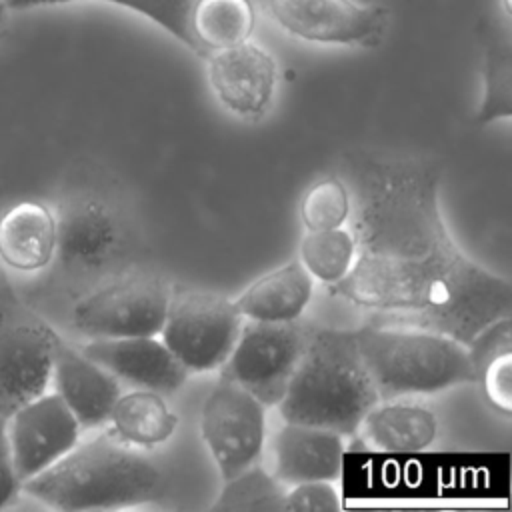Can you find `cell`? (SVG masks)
Masks as SVG:
<instances>
[{
    "label": "cell",
    "instance_id": "1",
    "mask_svg": "<svg viewBox=\"0 0 512 512\" xmlns=\"http://www.w3.org/2000/svg\"><path fill=\"white\" fill-rule=\"evenodd\" d=\"M342 164L356 258L342 280L328 284L332 296L462 344L510 316V282L466 256L450 236L434 162L350 150Z\"/></svg>",
    "mask_w": 512,
    "mask_h": 512
},
{
    "label": "cell",
    "instance_id": "2",
    "mask_svg": "<svg viewBox=\"0 0 512 512\" xmlns=\"http://www.w3.org/2000/svg\"><path fill=\"white\" fill-rule=\"evenodd\" d=\"M162 474L112 430L76 442L62 458L22 482L20 490L62 510H116L154 500Z\"/></svg>",
    "mask_w": 512,
    "mask_h": 512
},
{
    "label": "cell",
    "instance_id": "3",
    "mask_svg": "<svg viewBox=\"0 0 512 512\" xmlns=\"http://www.w3.org/2000/svg\"><path fill=\"white\" fill-rule=\"evenodd\" d=\"M376 402L380 398L358 350L356 332L322 328L310 332L278 410L284 422L352 436Z\"/></svg>",
    "mask_w": 512,
    "mask_h": 512
},
{
    "label": "cell",
    "instance_id": "4",
    "mask_svg": "<svg viewBox=\"0 0 512 512\" xmlns=\"http://www.w3.org/2000/svg\"><path fill=\"white\" fill-rule=\"evenodd\" d=\"M354 332L380 400L476 382L466 344L448 334L398 324H366Z\"/></svg>",
    "mask_w": 512,
    "mask_h": 512
},
{
    "label": "cell",
    "instance_id": "5",
    "mask_svg": "<svg viewBox=\"0 0 512 512\" xmlns=\"http://www.w3.org/2000/svg\"><path fill=\"white\" fill-rule=\"evenodd\" d=\"M244 318L232 300L210 290L170 294L160 340L188 374L218 370L230 356Z\"/></svg>",
    "mask_w": 512,
    "mask_h": 512
},
{
    "label": "cell",
    "instance_id": "6",
    "mask_svg": "<svg viewBox=\"0 0 512 512\" xmlns=\"http://www.w3.org/2000/svg\"><path fill=\"white\" fill-rule=\"evenodd\" d=\"M60 336L28 310L10 286H0V410L10 416L20 404L48 390Z\"/></svg>",
    "mask_w": 512,
    "mask_h": 512
},
{
    "label": "cell",
    "instance_id": "7",
    "mask_svg": "<svg viewBox=\"0 0 512 512\" xmlns=\"http://www.w3.org/2000/svg\"><path fill=\"white\" fill-rule=\"evenodd\" d=\"M310 330L292 322L242 324L240 336L220 366V376L254 394L266 408L278 406L306 348Z\"/></svg>",
    "mask_w": 512,
    "mask_h": 512
},
{
    "label": "cell",
    "instance_id": "8",
    "mask_svg": "<svg viewBox=\"0 0 512 512\" xmlns=\"http://www.w3.org/2000/svg\"><path fill=\"white\" fill-rule=\"evenodd\" d=\"M172 290L154 276H130L84 296L72 326L90 338L158 336Z\"/></svg>",
    "mask_w": 512,
    "mask_h": 512
},
{
    "label": "cell",
    "instance_id": "9",
    "mask_svg": "<svg viewBox=\"0 0 512 512\" xmlns=\"http://www.w3.org/2000/svg\"><path fill=\"white\" fill-rule=\"evenodd\" d=\"M266 406L246 388L218 378L200 412L202 438L222 480L232 478L260 458Z\"/></svg>",
    "mask_w": 512,
    "mask_h": 512
},
{
    "label": "cell",
    "instance_id": "10",
    "mask_svg": "<svg viewBox=\"0 0 512 512\" xmlns=\"http://www.w3.org/2000/svg\"><path fill=\"white\" fill-rule=\"evenodd\" d=\"M266 6L284 32L316 44L376 46L390 22L388 8L356 0H266Z\"/></svg>",
    "mask_w": 512,
    "mask_h": 512
},
{
    "label": "cell",
    "instance_id": "11",
    "mask_svg": "<svg viewBox=\"0 0 512 512\" xmlns=\"http://www.w3.org/2000/svg\"><path fill=\"white\" fill-rule=\"evenodd\" d=\"M80 430L56 392L46 390L14 408L8 416V444L20 486L62 458L80 440Z\"/></svg>",
    "mask_w": 512,
    "mask_h": 512
},
{
    "label": "cell",
    "instance_id": "12",
    "mask_svg": "<svg viewBox=\"0 0 512 512\" xmlns=\"http://www.w3.org/2000/svg\"><path fill=\"white\" fill-rule=\"evenodd\" d=\"M206 76L218 102L236 116H260L272 100L278 68L262 46L246 40L208 52Z\"/></svg>",
    "mask_w": 512,
    "mask_h": 512
},
{
    "label": "cell",
    "instance_id": "13",
    "mask_svg": "<svg viewBox=\"0 0 512 512\" xmlns=\"http://www.w3.org/2000/svg\"><path fill=\"white\" fill-rule=\"evenodd\" d=\"M124 228L102 200L82 196L66 202L56 216V254L80 272L108 266L122 250Z\"/></svg>",
    "mask_w": 512,
    "mask_h": 512
},
{
    "label": "cell",
    "instance_id": "14",
    "mask_svg": "<svg viewBox=\"0 0 512 512\" xmlns=\"http://www.w3.org/2000/svg\"><path fill=\"white\" fill-rule=\"evenodd\" d=\"M80 350L118 380L160 394L176 392L188 378L160 336L92 338Z\"/></svg>",
    "mask_w": 512,
    "mask_h": 512
},
{
    "label": "cell",
    "instance_id": "15",
    "mask_svg": "<svg viewBox=\"0 0 512 512\" xmlns=\"http://www.w3.org/2000/svg\"><path fill=\"white\" fill-rule=\"evenodd\" d=\"M50 382L56 388L54 392L76 416L80 428L106 424L120 396L118 378L62 338L54 350Z\"/></svg>",
    "mask_w": 512,
    "mask_h": 512
},
{
    "label": "cell",
    "instance_id": "16",
    "mask_svg": "<svg viewBox=\"0 0 512 512\" xmlns=\"http://www.w3.org/2000/svg\"><path fill=\"white\" fill-rule=\"evenodd\" d=\"M274 476L286 484L310 480H338L342 472L344 442L330 428L284 422L272 438Z\"/></svg>",
    "mask_w": 512,
    "mask_h": 512
},
{
    "label": "cell",
    "instance_id": "17",
    "mask_svg": "<svg viewBox=\"0 0 512 512\" xmlns=\"http://www.w3.org/2000/svg\"><path fill=\"white\" fill-rule=\"evenodd\" d=\"M482 44V102L474 114L476 126L510 118L512 114V32L510 0H500L496 12L478 22Z\"/></svg>",
    "mask_w": 512,
    "mask_h": 512
},
{
    "label": "cell",
    "instance_id": "18",
    "mask_svg": "<svg viewBox=\"0 0 512 512\" xmlns=\"http://www.w3.org/2000/svg\"><path fill=\"white\" fill-rule=\"evenodd\" d=\"M56 254V216L36 200H22L0 214V260L18 272H36Z\"/></svg>",
    "mask_w": 512,
    "mask_h": 512
},
{
    "label": "cell",
    "instance_id": "19",
    "mask_svg": "<svg viewBox=\"0 0 512 512\" xmlns=\"http://www.w3.org/2000/svg\"><path fill=\"white\" fill-rule=\"evenodd\" d=\"M310 298L312 276L300 260H292L256 278L232 304L244 320L292 322L300 318Z\"/></svg>",
    "mask_w": 512,
    "mask_h": 512
},
{
    "label": "cell",
    "instance_id": "20",
    "mask_svg": "<svg viewBox=\"0 0 512 512\" xmlns=\"http://www.w3.org/2000/svg\"><path fill=\"white\" fill-rule=\"evenodd\" d=\"M436 416L424 406L410 402H376L360 420L354 434L364 448L382 452H420L436 438Z\"/></svg>",
    "mask_w": 512,
    "mask_h": 512
},
{
    "label": "cell",
    "instance_id": "21",
    "mask_svg": "<svg viewBox=\"0 0 512 512\" xmlns=\"http://www.w3.org/2000/svg\"><path fill=\"white\" fill-rule=\"evenodd\" d=\"M108 422L120 440L148 448L166 442L174 434L178 416L168 408L160 392L138 388L118 396Z\"/></svg>",
    "mask_w": 512,
    "mask_h": 512
},
{
    "label": "cell",
    "instance_id": "22",
    "mask_svg": "<svg viewBox=\"0 0 512 512\" xmlns=\"http://www.w3.org/2000/svg\"><path fill=\"white\" fill-rule=\"evenodd\" d=\"M256 24L252 0H196L192 8V30L206 56L250 40Z\"/></svg>",
    "mask_w": 512,
    "mask_h": 512
},
{
    "label": "cell",
    "instance_id": "23",
    "mask_svg": "<svg viewBox=\"0 0 512 512\" xmlns=\"http://www.w3.org/2000/svg\"><path fill=\"white\" fill-rule=\"evenodd\" d=\"M68 2H86V0H6L8 8H16V10L48 6V4H68ZM98 2L116 4L140 16H146L156 26L166 30L172 38H176L180 44H184L190 52H194L200 58H206V52L192 30V8L196 0H98Z\"/></svg>",
    "mask_w": 512,
    "mask_h": 512
},
{
    "label": "cell",
    "instance_id": "24",
    "mask_svg": "<svg viewBox=\"0 0 512 512\" xmlns=\"http://www.w3.org/2000/svg\"><path fill=\"white\" fill-rule=\"evenodd\" d=\"M286 484L256 462L224 480L212 512H282Z\"/></svg>",
    "mask_w": 512,
    "mask_h": 512
},
{
    "label": "cell",
    "instance_id": "25",
    "mask_svg": "<svg viewBox=\"0 0 512 512\" xmlns=\"http://www.w3.org/2000/svg\"><path fill=\"white\" fill-rule=\"evenodd\" d=\"M298 256L310 276L326 284H334L352 268L356 258V240L354 234L342 226L306 232L300 240Z\"/></svg>",
    "mask_w": 512,
    "mask_h": 512
},
{
    "label": "cell",
    "instance_id": "26",
    "mask_svg": "<svg viewBox=\"0 0 512 512\" xmlns=\"http://www.w3.org/2000/svg\"><path fill=\"white\" fill-rule=\"evenodd\" d=\"M352 210V196L344 180L328 176L318 180L302 198L300 222L306 232L340 228Z\"/></svg>",
    "mask_w": 512,
    "mask_h": 512
},
{
    "label": "cell",
    "instance_id": "27",
    "mask_svg": "<svg viewBox=\"0 0 512 512\" xmlns=\"http://www.w3.org/2000/svg\"><path fill=\"white\" fill-rule=\"evenodd\" d=\"M468 356L476 372V382L482 372V368L498 354L512 352V328H510V316L498 318L486 328H482L468 344Z\"/></svg>",
    "mask_w": 512,
    "mask_h": 512
},
{
    "label": "cell",
    "instance_id": "28",
    "mask_svg": "<svg viewBox=\"0 0 512 512\" xmlns=\"http://www.w3.org/2000/svg\"><path fill=\"white\" fill-rule=\"evenodd\" d=\"M478 382H482L490 406L508 416L512 412V352L494 356L482 368Z\"/></svg>",
    "mask_w": 512,
    "mask_h": 512
},
{
    "label": "cell",
    "instance_id": "29",
    "mask_svg": "<svg viewBox=\"0 0 512 512\" xmlns=\"http://www.w3.org/2000/svg\"><path fill=\"white\" fill-rule=\"evenodd\" d=\"M340 494L330 480L292 484L284 496V510H338Z\"/></svg>",
    "mask_w": 512,
    "mask_h": 512
},
{
    "label": "cell",
    "instance_id": "30",
    "mask_svg": "<svg viewBox=\"0 0 512 512\" xmlns=\"http://www.w3.org/2000/svg\"><path fill=\"white\" fill-rule=\"evenodd\" d=\"M20 490L16 476L10 444H8V414L0 410V508H4Z\"/></svg>",
    "mask_w": 512,
    "mask_h": 512
},
{
    "label": "cell",
    "instance_id": "31",
    "mask_svg": "<svg viewBox=\"0 0 512 512\" xmlns=\"http://www.w3.org/2000/svg\"><path fill=\"white\" fill-rule=\"evenodd\" d=\"M6 8H8V4H6V0H0V20H2V16H4V12H6Z\"/></svg>",
    "mask_w": 512,
    "mask_h": 512
}]
</instances>
